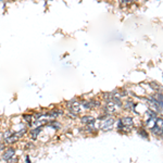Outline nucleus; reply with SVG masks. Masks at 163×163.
Listing matches in <instances>:
<instances>
[{
    "instance_id": "423d86ee",
    "label": "nucleus",
    "mask_w": 163,
    "mask_h": 163,
    "mask_svg": "<svg viewBox=\"0 0 163 163\" xmlns=\"http://www.w3.org/2000/svg\"><path fill=\"white\" fill-rule=\"evenodd\" d=\"M41 130H42V125H41V126L36 127V128H33V130L31 132V137H32L33 139H36L37 136H38L39 133L41 132Z\"/></svg>"
},
{
    "instance_id": "f8f14e48",
    "label": "nucleus",
    "mask_w": 163,
    "mask_h": 163,
    "mask_svg": "<svg viewBox=\"0 0 163 163\" xmlns=\"http://www.w3.org/2000/svg\"><path fill=\"white\" fill-rule=\"evenodd\" d=\"M24 118H25V121H27V122H31V118H32V116H31V115H25Z\"/></svg>"
},
{
    "instance_id": "9b49d317",
    "label": "nucleus",
    "mask_w": 163,
    "mask_h": 163,
    "mask_svg": "<svg viewBox=\"0 0 163 163\" xmlns=\"http://www.w3.org/2000/svg\"><path fill=\"white\" fill-rule=\"evenodd\" d=\"M139 134L141 135V136H143V137H147V136H148V135H147V133H145V130H139Z\"/></svg>"
},
{
    "instance_id": "f257e3e1",
    "label": "nucleus",
    "mask_w": 163,
    "mask_h": 163,
    "mask_svg": "<svg viewBox=\"0 0 163 163\" xmlns=\"http://www.w3.org/2000/svg\"><path fill=\"white\" fill-rule=\"evenodd\" d=\"M133 126H134V122H133V118H130V116H125V118H122L121 120H118V130H130Z\"/></svg>"
},
{
    "instance_id": "9d476101",
    "label": "nucleus",
    "mask_w": 163,
    "mask_h": 163,
    "mask_svg": "<svg viewBox=\"0 0 163 163\" xmlns=\"http://www.w3.org/2000/svg\"><path fill=\"white\" fill-rule=\"evenodd\" d=\"M151 85V87H152V88H153V89H155V90H159L160 89V85H158V83H151L150 84Z\"/></svg>"
},
{
    "instance_id": "7ed1b4c3",
    "label": "nucleus",
    "mask_w": 163,
    "mask_h": 163,
    "mask_svg": "<svg viewBox=\"0 0 163 163\" xmlns=\"http://www.w3.org/2000/svg\"><path fill=\"white\" fill-rule=\"evenodd\" d=\"M118 111V106L113 101V100H109L107 101L106 104V112L108 114H112V113H116Z\"/></svg>"
},
{
    "instance_id": "0eeeda50",
    "label": "nucleus",
    "mask_w": 163,
    "mask_h": 163,
    "mask_svg": "<svg viewBox=\"0 0 163 163\" xmlns=\"http://www.w3.org/2000/svg\"><path fill=\"white\" fill-rule=\"evenodd\" d=\"M152 133L155 135V136H159V137H163V130H161V128H159L158 126H153L152 128Z\"/></svg>"
},
{
    "instance_id": "6e6552de",
    "label": "nucleus",
    "mask_w": 163,
    "mask_h": 163,
    "mask_svg": "<svg viewBox=\"0 0 163 163\" xmlns=\"http://www.w3.org/2000/svg\"><path fill=\"white\" fill-rule=\"evenodd\" d=\"M155 126H158L159 128L163 130V118H157V120H155Z\"/></svg>"
},
{
    "instance_id": "f03ea898",
    "label": "nucleus",
    "mask_w": 163,
    "mask_h": 163,
    "mask_svg": "<svg viewBox=\"0 0 163 163\" xmlns=\"http://www.w3.org/2000/svg\"><path fill=\"white\" fill-rule=\"evenodd\" d=\"M113 124H114V118L109 116V118L102 120V123H101V125H100V127H101L102 130H106L107 132V130H110L111 128H112Z\"/></svg>"
},
{
    "instance_id": "1a4fd4ad",
    "label": "nucleus",
    "mask_w": 163,
    "mask_h": 163,
    "mask_svg": "<svg viewBox=\"0 0 163 163\" xmlns=\"http://www.w3.org/2000/svg\"><path fill=\"white\" fill-rule=\"evenodd\" d=\"M155 98H157V100H158V102H159V104H160V107H161V109H163V95L158 94Z\"/></svg>"
},
{
    "instance_id": "20e7f679",
    "label": "nucleus",
    "mask_w": 163,
    "mask_h": 163,
    "mask_svg": "<svg viewBox=\"0 0 163 163\" xmlns=\"http://www.w3.org/2000/svg\"><path fill=\"white\" fill-rule=\"evenodd\" d=\"M95 121H96L95 118L89 116V115H86V116H83V118H82V122H83V124L87 125L88 128H94L93 126H95Z\"/></svg>"
},
{
    "instance_id": "39448f33",
    "label": "nucleus",
    "mask_w": 163,
    "mask_h": 163,
    "mask_svg": "<svg viewBox=\"0 0 163 163\" xmlns=\"http://www.w3.org/2000/svg\"><path fill=\"white\" fill-rule=\"evenodd\" d=\"M14 153H15V150L13 148H8L7 150H4L3 155H2V160H4V161H10L14 157Z\"/></svg>"
}]
</instances>
